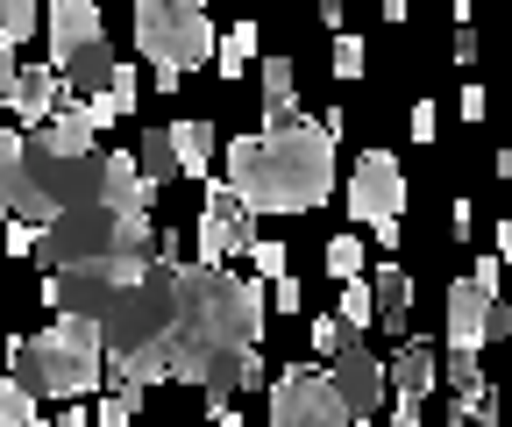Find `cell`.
<instances>
[{"instance_id":"obj_1","label":"cell","mask_w":512,"mask_h":427,"mask_svg":"<svg viewBox=\"0 0 512 427\" xmlns=\"http://www.w3.org/2000/svg\"><path fill=\"white\" fill-rule=\"evenodd\" d=\"M264 285L235 278L228 264H178V307H171V335H164V378L200 385V371L214 356L256 349L264 342Z\"/></svg>"},{"instance_id":"obj_2","label":"cell","mask_w":512,"mask_h":427,"mask_svg":"<svg viewBox=\"0 0 512 427\" xmlns=\"http://www.w3.org/2000/svg\"><path fill=\"white\" fill-rule=\"evenodd\" d=\"M228 193L249 214H306L335 193V143L313 114H292L278 129H249L228 143Z\"/></svg>"},{"instance_id":"obj_3","label":"cell","mask_w":512,"mask_h":427,"mask_svg":"<svg viewBox=\"0 0 512 427\" xmlns=\"http://www.w3.org/2000/svg\"><path fill=\"white\" fill-rule=\"evenodd\" d=\"M43 271H93L107 285H128L157 264V228L136 221V214H114L100 200H79L64 207L57 221L36 228V250H29Z\"/></svg>"},{"instance_id":"obj_4","label":"cell","mask_w":512,"mask_h":427,"mask_svg":"<svg viewBox=\"0 0 512 427\" xmlns=\"http://www.w3.org/2000/svg\"><path fill=\"white\" fill-rule=\"evenodd\" d=\"M8 371L29 399H86L100 392V335L93 321H72V314H57L43 335H15L8 342Z\"/></svg>"},{"instance_id":"obj_5","label":"cell","mask_w":512,"mask_h":427,"mask_svg":"<svg viewBox=\"0 0 512 427\" xmlns=\"http://www.w3.org/2000/svg\"><path fill=\"white\" fill-rule=\"evenodd\" d=\"M100 193H107V150L64 157V150H50L36 129L22 136V178H15V207H8V214H22L29 228H43V221H57L64 207L100 200ZM100 207H107V200H100Z\"/></svg>"},{"instance_id":"obj_6","label":"cell","mask_w":512,"mask_h":427,"mask_svg":"<svg viewBox=\"0 0 512 427\" xmlns=\"http://www.w3.org/2000/svg\"><path fill=\"white\" fill-rule=\"evenodd\" d=\"M136 43L150 57V72H157L150 93H178L185 72L214 65L221 29L207 22V0H136Z\"/></svg>"},{"instance_id":"obj_7","label":"cell","mask_w":512,"mask_h":427,"mask_svg":"<svg viewBox=\"0 0 512 427\" xmlns=\"http://www.w3.org/2000/svg\"><path fill=\"white\" fill-rule=\"evenodd\" d=\"M271 427H349V406L335 399L328 371L292 363V371L271 385Z\"/></svg>"},{"instance_id":"obj_8","label":"cell","mask_w":512,"mask_h":427,"mask_svg":"<svg viewBox=\"0 0 512 427\" xmlns=\"http://www.w3.org/2000/svg\"><path fill=\"white\" fill-rule=\"evenodd\" d=\"M328 385H335V399L349 406V420H370L384 399H392V385H384V356H370V342L349 335V328H342V342H335V356H328Z\"/></svg>"},{"instance_id":"obj_9","label":"cell","mask_w":512,"mask_h":427,"mask_svg":"<svg viewBox=\"0 0 512 427\" xmlns=\"http://www.w3.org/2000/svg\"><path fill=\"white\" fill-rule=\"evenodd\" d=\"M200 264H221V257H249L256 250V214L228 193V178H207L200 193Z\"/></svg>"},{"instance_id":"obj_10","label":"cell","mask_w":512,"mask_h":427,"mask_svg":"<svg viewBox=\"0 0 512 427\" xmlns=\"http://www.w3.org/2000/svg\"><path fill=\"white\" fill-rule=\"evenodd\" d=\"M349 214L356 221H399L406 214V171L392 150H363L349 171Z\"/></svg>"},{"instance_id":"obj_11","label":"cell","mask_w":512,"mask_h":427,"mask_svg":"<svg viewBox=\"0 0 512 427\" xmlns=\"http://www.w3.org/2000/svg\"><path fill=\"white\" fill-rule=\"evenodd\" d=\"M384 385H392V399H420L427 406V392L441 385V349L420 342V335H399V356L384 363Z\"/></svg>"},{"instance_id":"obj_12","label":"cell","mask_w":512,"mask_h":427,"mask_svg":"<svg viewBox=\"0 0 512 427\" xmlns=\"http://www.w3.org/2000/svg\"><path fill=\"white\" fill-rule=\"evenodd\" d=\"M43 29H50V57H57V65H64L72 50H86V43L107 36L100 0H50V8H43Z\"/></svg>"},{"instance_id":"obj_13","label":"cell","mask_w":512,"mask_h":427,"mask_svg":"<svg viewBox=\"0 0 512 427\" xmlns=\"http://www.w3.org/2000/svg\"><path fill=\"white\" fill-rule=\"evenodd\" d=\"M256 385H264V356H256V349L214 356L207 371H200V406H207V413H228V399H235V392H256Z\"/></svg>"},{"instance_id":"obj_14","label":"cell","mask_w":512,"mask_h":427,"mask_svg":"<svg viewBox=\"0 0 512 427\" xmlns=\"http://www.w3.org/2000/svg\"><path fill=\"white\" fill-rule=\"evenodd\" d=\"M370 307H377V328L384 335H406V321H413V278H406V264H377Z\"/></svg>"},{"instance_id":"obj_15","label":"cell","mask_w":512,"mask_h":427,"mask_svg":"<svg viewBox=\"0 0 512 427\" xmlns=\"http://www.w3.org/2000/svg\"><path fill=\"white\" fill-rule=\"evenodd\" d=\"M57 100H64V79H57L50 65H29V72H15V93H8V107L29 121V129H43V121L57 114Z\"/></svg>"},{"instance_id":"obj_16","label":"cell","mask_w":512,"mask_h":427,"mask_svg":"<svg viewBox=\"0 0 512 427\" xmlns=\"http://www.w3.org/2000/svg\"><path fill=\"white\" fill-rule=\"evenodd\" d=\"M484 307H491V299L470 278L448 285V349H484Z\"/></svg>"},{"instance_id":"obj_17","label":"cell","mask_w":512,"mask_h":427,"mask_svg":"<svg viewBox=\"0 0 512 427\" xmlns=\"http://www.w3.org/2000/svg\"><path fill=\"white\" fill-rule=\"evenodd\" d=\"M171 157H178V178H207V164H214V121H171Z\"/></svg>"},{"instance_id":"obj_18","label":"cell","mask_w":512,"mask_h":427,"mask_svg":"<svg viewBox=\"0 0 512 427\" xmlns=\"http://www.w3.org/2000/svg\"><path fill=\"white\" fill-rule=\"evenodd\" d=\"M150 193H157V186H143V178H136V164H128V150H107V193H100V200H107L114 214H136V221H143Z\"/></svg>"},{"instance_id":"obj_19","label":"cell","mask_w":512,"mask_h":427,"mask_svg":"<svg viewBox=\"0 0 512 427\" xmlns=\"http://www.w3.org/2000/svg\"><path fill=\"white\" fill-rule=\"evenodd\" d=\"M299 114V72L292 57H264V129H278V121Z\"/></svg>"},{"instance_id":"obj_20","label":"cell","mask_w":512,"mask_h":427,"mask_svg":"<svg viewBox=\"0 0 512 427\" xmlns=\"http://www.w3.org/2000/svg\"><path fill=\"white\" fill-rule=\"evenodd\" d=\"M128 164H136L143 186H164V178H178V157H171V136H164V129H143V143L128 150Z\"/></svg>"},{"instance_id":"obj_21","label":"cell","mask_w":512,"mask_h":427,"mask_svg":"<svg viewBox=\"0 0 512 427\" xmlns=\"http://www.w3.org/2000/svg\"><path fill=\"white\" fill-rule=\"evenodd\" d=\"M249 57H256V22H235V29L214 43V72H221V79H242Z\"/></svg>"},{"instance_id":"obj_22","label":"cell","mask_w":512,"mask_h":427,"mask_svg":"<svg viewBox=\"0 0 512 427\" xmlns=\"http://www.w3.org/2000/svg\"><path fill=\"white\" fill-rule=\"evenodd\" d=\"M15 178H22V136H8L0 129V235H8V207H15Z\"/></svg>"},{"instance_id":"obj_23","label":"cell","mask_w":512,"mask_h":427,"mask_svg":"<svg viewBox=\"0 0 512 427\" xmlns=\"http://www.w3.org/2000/svg\"><path fill=\"white\" fill-rule=\"evenodd\" d=\"M100 100L114 107V121H128V114H136V100H143V79L128 72V65H114V72H107V86H100Z\"/></svg>"},{"instance_id":"obj_24","label":"cell","mask_w":512,"mask_h":427,"mask_svg":"<svg viewBox=\"0 0 512 427\" xmlns=\"http://www.w3.org/2000/svg\"><path fill=\"white\" fill-rule=\"evenodd\" d=\"M335 321H342L349 335H363V328L377 321V307H370V278H349V285H342V314H335Z\"/></svg>"},{"instance_id":"obj_25","label":"cell","mask_w":512,"mask_h":427,"mask_svg":"<svg viewBox=\"0 0 512 427\" xmlns=\"http://www.w3.org/2000/svg\"><path fill=\"white\" fill-rule=\"evenodd\" d=\"M43 22V0H0V43H22Z\"/></svg>"},{"instance_id":"obj_26","label":"cell","mask_w":512,"mask_h":427,"mask_svg":"<svg viewBox=\"0 0 512 427\" xmlns=\"http://www.w3.org/2000/svg\"><path fill=\"white\" fill-rule=\"evenodd\" d=\"M477 356H484V349H448V356H441V378L456 385V392H477V385H484V363H477Z\"/></svg>"},{"instance_id":"obj_27","label":"cell","mask_w":512,"mask_h":427,"mask_svg":"<svg viewBox=\"0 0 512 427\" xmlns=\"http://www.w3.org/2000/svg\"><path fill=\"white\" fill-rule=\"evenodd\" d=\"M363 264H370V250H363L356 235H335V242H328V271H335L342 285H349V278H363Z\"/></svg>"},{"instance_id":"obj_28","label":"cell","mask_w":512,"mask_h":427,"mask_svg":"<svg viewBox=\"0 0 512 427\" xmlns=\"http://www.w3.org/2000/svg\"><path fill=\"white\" fill-rule=\"evenodd\" d=\"M29 420H36V399L15 378H0V427H29Z\"/></svg>"},{"instance_id":"obj_29","label":"cell","mask_w":512,"mask_h":427,"mask_svg":"<svg viewBox=\"0 0 512 427\" xmlns=\"http://www.w3.org/2000/svg\"><path fill=\"white\" fill-rule=\"evenodd\" d=\"M363 65H370L363 36H356V29H342V36H335V79H363Z\"/></svg>"},{"instance_id":"obj_30","label":"cell","mask_w":512,"mask_h":427,"mask_svg":"<svg viewBox=\"0 0 512 427\" xmlns=\"http://www.w3.org/2000/svg\"><path fill=\"white\" fill-rule=\"evenodd\" d=\"M256 278H285V242H264V235H256Z\"/></svg>"},{"instance_id":"obj_31","label":"cell","mask_w":512,"mask_h":427,"mask_svg":"<svg viewBox=\"0 0 512 427\" xmlns=\"http://www.w3.org/2000/svg\"><path fill=\"white\" fill-rule=\"evenodd\" d=\"M505 335H512V307L491 299V307H484V342H505Z\"/></svg>"},{"instance_id":"obj_32","label":"cell","mask_w":512,"mask_h":427,"mask_svg":"<svg viewBox=\"0 0 512 427\" xmlns=\"http://www.w3.org/2000/svg\"><path fill=\"white\" fill-rule=\"evenodd\" d=\"M434 129H441V107L420 100V107H413V143H434Z\"/></svg>"},{"instance_id":"obj_33","label":"cell","mask_w":512,"mask_h":427,"mask_svg":"<svg viewBox=\"0 0 512 427\" xmlns=\"http://www.w3.org/2000/svg\"><path fill=\"white\" fill-rule=\"evenodd\" d=\"M128 420H136V406L107 392V399H100V420H93V427H128Z\"/></svg>"},{"instance_id":"obj_34","label":"cell","mask_w":512,"mask_h":427,"mask_svg":"<svg viewBox=\"0 0 512 427\" xmlns=\"http://www.w3.org/2000/svg\"><path fill=\"white\" fill-rule=\"evenodd\" d=\"M335 342H342V321H335V314H320V321H313V349H320V356H335Z\"/></svg>"},{"instance_id":"obj_35","label":"cell","mask_w":512,"mask_h":427,"mask_svg":"<svg viewBox=\"0 0 512 427\" xmlns=\"http://www.w3.org/2000/svg\"><path fill=\"white\" fill-rule=\"evenodd\" d=\"M470 285H477L484 299H498V257H477V271H470Z\"/></svg>"},{"instance_id":"obj_36","label":"cell","mask_w":512,"mask_h":427,"mask_svg":"<svg viewBox=\"0 0 512 427\" xmlns=\"http://www.w3.org/2000/svg\"><path fill=\"white\" fill-rule=\"evenodd\" d=\"M0 242H8L15 257H29V250H36V228H29V221H8V235H0Z\"/></svg>"},{"instance_id":"obj_37","label":"cell","mask_w":512,"mask_h":427,"mask_svg":"<svg viewBox=\"0 0 512 427\" xmlns=\"http://www.w3.org/2000/svg\"><path fill=\"white\" fill-rule=\"evenodd\" d=\"M15 72H22L15 65V43H0V107H8V93H15Z\"/></svg>"},{"instance_id":"obj_38","label":"cell","mask_w":512,"mask_h":427,"mask_svg":"<svg viewBox=\"0 0 512 427\" xmlns=\"http://www.w3.org/2000/svg\"><path fill=\"white\" fill-rule=\"evenodd\" d=\"M392 427H420V399H392Z\"/></svg>"},{"instance_id":"obj_39","label":"cell","mask_w":512,"mask_h":427,"mask_svg":"<svg viewBox=\"0 0 512 427\" xmlns=\"http://www.w3.org/2000/svg\"><path fill=\"white\" fill-rule=\"evenodd\" d=\"M370 235L384 242V250H399V235H406V221H370Z\"/></svg>"},{"instance_id":"obj_40","label":"cell","mask_w":512,"mask_h":427,"mask_svg":"<svg viewBox=\"0 0 512 427\" xmlns=\"http://www.w3.org/2000/svg\"><path fill=\"white\" fill-rule=\"evenodd\" d=\"M456 65H477V29H456Z\"/></svg>"},{"instance_id":"obj_41","label":"cell","mask_w":512,"mask_h":427,"mask_svg":"<svg viewBox=\"0 0 512 427\" xmlns=\"http://www.w3.org/2000/svg\"><path fill=\"white\" fill-rule=\"evenodd\" d=\"M448 228H456V242H470V200H456V207H448Z\"/></svg>"},{"instance_id":"obj_42","label":"cell","mask_w":512,"mask_h":427,"mask_svg":"<svg viewBox=\"0 0 512 427\" xmlns=\"http://www.w3.org/2000/svg\"><path fill=\"white\" fill-rule=\"evenodd\" d=\"M463 121H484V86H463Z\"/></svg>"},{"instance_id":"obj_43","label":"cell","mask_w":512,"mask_h":427,"mask_svg":"<svg viewBox=\"0 0 512 427\" xmlns=\"http://www.w3.org/2000/svg\"><path fill=\"white\" fill-rule=\"evenodd\" d=\"M448 15H456V29H470L477 22V0H448Z\"/></svg>"},{"instance_id":"obj_44","label":"cell","mask_w":512,"mask_h":427,"mask_svg":"<svg viewBox=\"0 0 512 427\" xmlns=\"http://www.w3.org/2000/svg\"><path fill=\"white\" fill-rule=\"evenodd\" d=\"M377 8H384V22H406V8H413V0H377Z\"/></svg>"},{"instance_id":"obj_45","label":"cell","mask_w":512,"mask_h":427,"mask_svg":"<svg viewBox=\"0 0 512 427\" xmlns=\"http://www.w3.org/2000/svg\"><path fill=\"white\" fill-rule=\"evenodd\" d=\"M448 427H477V420H470V413H463V406H448Z\"/></svg>"},{"instance_id":"obj_46","label":"cell","mask_w":512,"mask_h":427,"mask_svg":"<svg viewBox=\"0 0 512 427\" xmlns=\"http://www.w3.org/2000/svg\"><path fill=\"white\" fill-rule=\"evenodd\" d=\"M214 427H242V420H235V413H214Z\"/></svg>"}]
</instances>
